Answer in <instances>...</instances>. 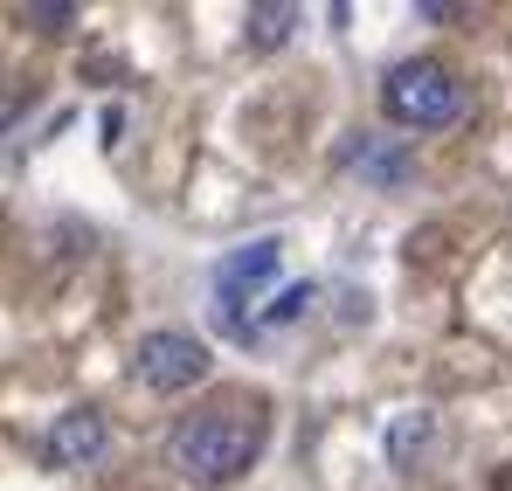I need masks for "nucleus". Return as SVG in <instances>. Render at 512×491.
I'll list each match as a JSON object with an SVG mask.
<instances>
[{
    "label": "nucleus",
    "instance_id": "nucleus-7",
    "mask_svg": "<svg viewBox=\"0 0 512 491\" xmlns=\"http://www.w3.org/2000/svg\"><path fill=\"white\" fill-rule=\"evenodd\" d=\"M312 298H319L312 284H291V291H284V298H277V305L256 319V332H263V326H291V319H305V312H312Z\"/></svg>",
    "mask_w": 512,
    "mask_h": 491
},
{
    "label": "nucleus",
    "instance_id": "nucleus-5",
    "mask_svg": "<svg viewBox=\"0 0 512 491\" xmlns=\"http://www.w3.org/2000/svg\"><path fill=\"white\" fill-rule=\"evenodd\" d=\"M104 443H111V429H104L97 409H63L49 422V436H42V457H49L56 471H84V464L104 457Z\"/></svg>",
    "mask_w": 512,
    "mask_h": 491
},
{
    "label": "nucleus",
    "instance_id": "nucleus-8",
    "mask_svg": "<svg viewBox=\"0 0 512 491\" xmlns=\"http://www.w3.org/2000/svg\"><path fill=\"white\" fill-rule=\"evenodd\" d=\"M423 436H429V415H402V422L388 429V450H395V464H402L409 450H423Z\"/></svg>",
    "mask_w": 512,
    "mask_h": 491
},
{
    "label": "nucleus",
    "instance_id": "nucleus-4",
    "mask_svg": "<svg viewBox=\"0 0 512 491\" xmlns=\"http://www.w3.org/2000/svg\"><path fill=\"white\" fill-rule=\"evenodd\" d=\"M277 263H284V243H277V236H256L250 249L222 256V270H215V312H222L229 332H250L243 326V298H256V291L277 277Z\"/></svg>",
    "mask_w": 512,
    "mask_h": 491
},
{
    "label": "nucleus",
    "instance_id": "nucleus-6",
    "mask_svg": "<svg viewBox=\"0 0 512 491\" xmlns=\"http://www.w3.org/2000/svg\"><path fill=\"white\" fill-rule=\"evenodd\" d=\"M291 21H298V7H250V49H277L284 35H291Z\"/></svg>",
    "mask_w": 512,
    "mask_h": 491
},
{
    "label": "nucleus",
    "instance_id": "nucleus-9",
    "mask_svg": "<svg viewBox=\"0 0 512 491\" xmlns=\"http://www.w3.org/2000/svg\"><path fill=\"white\" fill-rule=\"evenodd\" d=\"M21 21H35L42 35H63V28L77 21V7H21Z\"/></svg>",
    "mask_w": 512,
    "mask_h": 491
},
{
    "label": "nucleus",
    "instance_id": "nucleus-2",
    "mask_svg": "<svg viewBox=\"0 0 512 491\" xmlns=\"http://www.w3.org/2000/svg\"><path fill=\"white\" fill-rule=\"evenodd\" d=\"M381 111L402 125V132H443L457 111H464V83L450 77V63L416 56V63H395L381 83Z\"/></svg>",
    "mask_w": 512,
    "mask_h": 491
},
{
    "label": "nucleus",
    "instance_id": "nucleus-1",
    "mask_svg": "<svg viewBox=\"0 0 512 491\" xmlns=\"http://www.w3.org/2000/svg\"><path fill=\"white\" fill-rule=\"evenodd\" d=\"M263 436H270V422H263L256 402H250V409H243V402H215V409L180 415V422H173L167 464L187 478V485L222 491V485H236L256 457H263Z\"/></svg>",
    "mask_w": 512,
    "mask_h": 491
},
{
    "label": "nucleus",
    "instance_id": "nucleus-3",
    "mask_svg": "<svg viewBox=\"0 0 512 491\" xmlns=\"http://www.w3.org/2000/svg\"><path fill=\"white\" fill-rule=\"evenodd\" d=\"M132 374H139V388H153V395H187L194 381H208V339H194V332H146L139 346H132Z\"/></svg>",
    "mask_w": 512,
    "mask_h": 491
}]
</instances>
